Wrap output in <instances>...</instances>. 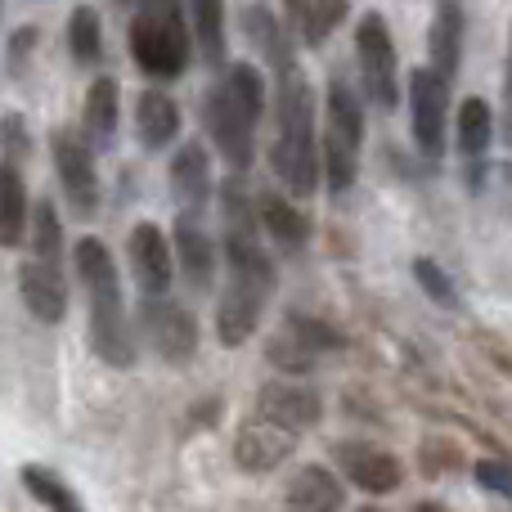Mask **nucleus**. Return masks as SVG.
<instances>
[{
  "label": "nucleus",
  "mask_w": 512,
  "mask_h": 512,
  "mask_svg": "<svg viewBox=\"0 0 512 512\" xmlns=\"http://www.w3.org/2000/svg\"><path fill=\"white\" fill-rule=\"evenodd\" d=\"M27 225H32V207H27L23 176H18L14 162H5V167H0V243L18 248Z\"/></svg>",
  "instance_id": "27"
},
{
  "label": "nucleus",
  "mask_w": 512,
  "mask_h": 512,
  "mask_svg": "<svg viewBox=\"0 0 512 512\" xmlns=\"http://www.w3.org/2000/svg\"><path fill=\"white\" fill-rule=\"evenodd\" d=\"M297 441L301 436L283 432V427L265 423L261 414H252V418H243L239 436H234V463L243 472H252V477H265V472H274L279 463H288L297 454Z\"/></svg>",
  "instance_id": "15"
},
{
  "label": "nucleus",
  "mask_w": 512,
  "mask_h": 512,
  "mask_svg": "<svg viewBox=\"0 0 512 512\" xmlns=\"http://www.w3.org/2000/svg\"><path fill=\"white\" fill-rule=\"evenodd\" d=\"M490 140H495V113L481 95H468L459 104V126H454V144H459L463 162H477L490 153Z\"/></svg>",
  "instance_id": "26"
},
{
  "label": "nucleus",
  "mask_w": 512,
  "mask_h": 512,
  "mask_svg": "<svg viewBox=\"0 0 512 512\" xmlns=\"http://www.w3.org/2000/svg\"><path fill=\"white\" fill-rule=\"evenodd\" d=\"M140 328H144V342L162 355L167 364H189L198 351V319L189 306L171 297L158 301H144L140 306Z\"/></svg>",
  "instance_id": "11"
},
{
  "label": "nucleus",
  "mask_w": 512,
  "mask_h": 512,
  "mask_svg": "<svg viewBox=\"0 0 512 512\" xmlns=\"http://www.w3.org/2000/svg\"><path fill=\"white\" fill-rule=\"evenodd\" d=\"M180 104L171 95H162V90H140V99H135V135L144 140V149L149 153H162L176 144L180 135Z\"/></svg>",
  "instance_id": "23"
},
{
  "label": "nucleus",
  "mask_w": 512,
  "mask_h": 512,
  "mask_svg": "<svg viewBox=\"0 0 512 512\" xmlns=\"http://www.w3.org/2000/svg\"><path fill=\"white\" fill-rule=\"evenodd\" d=\"M414 512H450V508H445V504H432V499H427V504H418Z\"/></svg>",
  "instance_id": "36"
},
{
  "label": "nucleus",
  "mask_w": 512,
  "mask_h": 512,
  "mask_svg": "<svg viewBox=\"0 0 512 512\" xmlns=\"http://www.w3.org/2000/svg\"><path fill=\"white\" fill-rule=\"evenodd\" d=\"M171 248H176V265L189 288L194 292L212 288L216 265H221V248H216L212 234L198 225V216H176V239H171Z\"/></svg>",
  "instance_id": "18"
},
{
  "label": "nucleus",
  "mask_w": 512,
  "mask_h": 512,
  "mask_svg": "<svg viewBox=\"0 0 512 512\" xmlns=\"http://www.w3.org/2000/svg\"><path fill=\"white\" fill-rule=\"evenodd\" d=\"M265 113V77L256 63H230L221 77L207 86L203 99V122L212 131L216 153L225 158V167L234 176L252 171L256 162V126Z\"/></svg>",
  "instance_id": "3"
},
{
  "label": "nucleus",
  "mask_w": 512,
  "mask_h": 512,
  "mask_svg": "<svg viewBox=\"0 0 512 512\" xmlns=\"http://www.w3.org/2000/svg\"><path fill=\"white\" fill-rule=\"evenodd\" d=\"M355 63H360V90L373 108L391 113L400 104V59H396V41L391 27L378 9L355 23Z\"/></svg>",
  "instance_id": "7"
},
{
  "label": "nucleus",
  "mask_w": 512,
  "mask_h": 512,
  "mask_svg": "<svg viewBox=\"0 0 512 512\" xmlns=\"http://www.w3.org/2000/svg\"><path fill=\"white\" fill-rule=\"evenodd\" d=\"M504 135L512 140V41H508V72H504Z\"/></svg>",
  "instance_id": "35"
},
{
  "label": "nucleus",
  "mask_w": 512,
  "mask_h": 512,
  "mask_svg": "<svg viewBox=\"0 0 512 512\" xmlns=\"http://www.w3.org/2000/svg\"><path fill=\"white\" fill-rule=\"evenodd\" d=\"M288 512H342L346 508V486L328 468L310 463V468L292 472L288 490H283Z\"/></svg>",
  "instance_id": "21"
},
{
  "label": "nucleus",
  "mask_w": 512,
  "mask_h": 512,
  "mask_svg": "<svg viewBox=\"0 0 512 512\" xmlns=\"http://www.w3.org/2000/svg\"><path fill=\"white\" fill-rule=\"evenodd\" d=\"M68 50L77 63H99V54H104V32H99V14L90 5H77L68 18Z\"/></svg>",
  "instance_id": "30"
},
{
  "label": "nucleus",
  "mask_w": 512,
  "mask_h": 512,
  "mask_svg": "<svg viewBox=\"0 0 512 512\" xmlns=\"http://www.w3.org/2000/svg\"><path fill=\"white\" fill-rule=\"evenodd\" d=\"M463 27H468V14L454 0H441L432 9V32H427V54H432V72H441L445 81L459 77L463 68Z\"/></svg>",
  "instance_id": "19"
},
{
  "label": "nucleus",
  "mask_w": 512,
  "mask_h": 512,
  "mask_svg": "<svg viewBox=\"0 0 512 512\" xmlns=\"http://www.w3.org/2000/svg\"><path fill=\"white\" fill-rule=\"evenodd\" d=\"M171 198H176L180 216H203L207 203H212V162H207V149L198 140L180 144L176 158H171L167 171Z\"/></svg>",
  "instance_id": "17"
},
{
  "label": "nucleus",
  "mask_w": 512,
  "mask_h": 512,
  "mask_svg": "<svg viewBox=\"0 0 512 512\" xmlns=\"http://www.w3.org/2000/svg\"><path fill=\"white\" fill-rule=\"evenodd\" d=\"M256 207H261V230L270 234L283 252H301L310 243V216L301 212L292 198H283L279 189H265V194L256 198Z\"/></svg>",
  "instance_id": "24"
},
{
  "label": "nucleus",
  "mask_w": 512,
  "mask_h": 512,
  "mask_svg": "<svg viewBox=\"0 0 512 512\" xmlns=\"http://www.w3.org/2000/svg\"><path fill=\"white\" fill-rule=\"evenodd\" d=\"M243 27H248L252 45L261 50V59L274 68V81H283V77H292V72H301V68H297V50H292L288 32L279 27V14H274L270 5H243Z\"/></svg>",
  "instance_id": "20"
},
{
  "label": "nucleus",
  "mask_w": 512,
  "mask_h": 512,
  "mask_svg": "<svg viewBox=\"0 0 512 512\" xmlns=\"http://www.w3.org/2000/svg\"><path fill=\"white\" fill-rule=\"evenodd\" d=\"M0 153H5V162L18 167V153H23V117L18 113H5V144H0Z\"/></svg>",
  "instance_id": "34"
},
{
  "label": "nucleus",
  "mask_w": 512,
  "mask_h": 512,
  "mask_svg": "<svg viewBox=\"0 0 512 512\" xmlns=\"http://www.w3.org/2000/svg\"><path fill=\"white\" fill-rule=\"evenodd\" d=\"M409 131L427 162L445 158V131H450V81L432 68L409 72Z\"/></svg>",
  "instance_id": "10"
},
{
  "label": "nucleus",
  "mask_w": 512,
  "mask_h": 512,
  "mask_svg": "<svg viewBox=\"0 0 512 512\" xmlns=\"http://www.w3.org/2000/svg\"><path fill=\"white\" fill-rule=\"evenodd\" d=\"M360 512H382V508H360Z\"/></svg>",
  "instance_id": "37"
},
{
  "label": "nucleus",
  "mask_w": 512,
  "mask_h": 512,
  "mask_svg": "<svg viewBox=\"0 0 512 512\" xmlns=\"http://www.w3.org/2000/svg\"><path fill=\"white\" fill-rule=\"evenodd\" d=\"M32 256L63 261V225H59L54 203H36V212H32Z\"/></svg>",
  "instance_id": "31"
},
{
  "label": "nucleus",
  "mask_w": 512,
  "mask_h": 512,
  "mask_svg": "<svg viewBox=\"0 0 512 512\" xmlns=\"http://www.w3.org/2000/svg\"><path fill=\"white\" fill-rule=\"evenodd\" d=\"M274 90H279V113H274L270 167L292 198H310L324 185V135L315 126V90L306 72L274 81Z\"/></svg>",
  "instance_id": "2"
},
{
  "label": "nucleus",
  "mask_w": 512,
  "mask_h": 512,
  "mask_svg": "<svg viewBox=\"0 0 512 512\" xmlns=\"http://www.w3.org/2000/svg\"><path fill=\"white\" fill-rule=\"evenodd\" d=\"M18 481H23L27 495H32L41 508H50V512H86V504L77 499V490H72L63 477H54L50 468H41V463H27V468L18 472Z\"/></svg>",
  "instance_id": "29"
},
{
  "label": "nucleus",
  "mask_w": 512,
  "mask_h": 512,
  "mask_svg": "<svg viewBox=\"0 0 512 512\" xmlns=\"http://www.w3.org/2000/svg\"><path fill=\"white\" fill-rule=\"evenodd\" d=\"M342 346H346L342 328H333L319 315H306V310H288L283 324H279V333L265 342V360L283 373H306L319 355L342 351Z\"/></svg>",
  "instance_id": "8"
},
{
  "label": "nucleus",
  "mask_w": 512,
  "mask_h": 512,
  "mask_svg": "<svg viewBox=\"0 0 512 512\" xmlns=\"http://www.w3.org/2000/svg\"><path fill=\"white\" fill-rule=\"evenodd\" d=\"M50 158H54V176H59V189L68 198L72 216H95L99 212V171H95V144L81 131H59L50 135Z\"/></svg>",
  "instance_id": "9"
},
{
  "label": "nucleus",
  "mask_w": 512,
  "mask_h": 512,
  "mask_svg": "<svg viewBox=\"0 0 512 512\" xmlns=\"http://www.w3.org/2000/svg\"><path fill=\"white\" fill-rule=\"evenodd\" d=\"M131 59L144 77L176 81L189 72L194 59V27H189L185 5H140L131 18Z\"/></svg>",
  "instance_id": "5"
},
{
  "label": "nucleus",
  "mask_w": 512,
  "mask_h": 512,
  "mask_svg": "<svg viewBox=\"0 0 512 512\" xmlns=\"http://www.w3.org/2000/svg\"><path fill=\"white\" fill-rule=\"evenodd\" d=\"M117 113H122V86L117 77H95L86 90V113H81V126H86V140L95 149H108L117 140Z\"/></svg>",
  "instance_id": "25"
},
{
  "label": "nucleus",
  "mask_w": 512,
  "mask_h": 512,
  "mask_svg": "<svg viewBox=\"0 0 512 512\" xmlns=\"http://www.w3.org/2000/svg\"><path fill=\"white\" fill-rule=\"evenodd\" d=\"M189 9V27H194V41L203 50V59L212 63L216 72H225V5L216 0H198V5H185Z\"/></svg>",
  "instance_id": "28"
},
{
  "label": "nucleus",
  "mask_w": 512,
  "mask_h": 512,
  "mask_svg": "<svg viewBox=\"0 0 512 512\" xmlns=\"http://www.w3.org/2000/svg\"><path fill=\"white\" fill-rule=\"evenodd\" d=\"M283 18H288L297 45L319 50V45L351 18V5H342V0H288V5H283Z\"/></svg>",
  "instance_id": "22"
},
{
  "label": "nucleus",
  "mask_w": 512,
  "mask_h": 512,
  "mask_svg": "<svg viewBox=\"0 0 512 512\" xmlns=\"http://www.w3.org/2000/svg\"><path fill=\"white\" fill-rule=\"evenodd\" d=\"M221 252L225 288L216 297V337L225 346H243L274 297V261L261 248V207L243 194L239 180L221 189Z\"/></svg>",
  "instance_id": "1"
},
{
  "label": "nucleus",
  "mask_w": 512,
  "mask_h": 512,
  "mask_svg": "<svg viewBox=\"0 0 512 512\" xmlns=\"http://www.w3.org/2000/svg\"><path fill=\"white\" fill-rule=\"evenodd\" d=\"M72 265L86 288V310H90V346L108 369H131L135 364V328L126 319L122 301V274H117L113 252L99 239H81L72 248Z\"/></svg>",
  "instance_id": "4"
},
{
  "label": "nucleus",
  "mask_w": 512,
  "mask_h": 512,
  "mask_svg": "<svg viewBox=\"0 0 512 512\" xmlns=\"http://www.w3.org/2000/svg\"><path fill=\"white\" fill-rule=\"evenodd\" d=\"M477 486L499 499H512V463L504 459H481L477 463Z\"/></svg>",
  "instance_id": "33"
},
{
  "label": "nucleus",
  "mask_w": 512,
  "mask_h": 512,
  "mask_svg": "<svg viewBox=\"0 0 512 512\" xmlns=\"http://www.w3.org/2000/svg\"><path fill=\"white\" fill-rule=\"evenodd\" d=\"M126 256H131V279L140 283L144 301H158L171 292V279H176V252H171V239L158 230L153 221H140L126 239Z\"/></svg>",
  "instance_id": "12"
},
{
  "label": "nucleus",
  "mask_w": 512,
  "mask_h": 512,
  "mask_svg": "<svg viewBox=\"0 0 512 512\" xmlns=\"http://www.w3.org/2000/svg\"><path fill=\"white\" fill-rule=\"evenodd\" d=\"M414 279H418V288H423L427 297L436 301V306H445V310H459V292H454L450 274H445L436 261H427V256H418V261H414Z\"/></svg>",
  "instance_id": "32"
},
{
  "label": "nucleus",
  "mask_w": 512,
  "mask_h": 512,
  "mask_svg": "<svg viewBox=\"0 0 512 512\" xmlns=\"http://www.w3.org/2000/svg\"><path fill=\"white\" fill-rule=\"evenodd\" d=\"M252 414H261L265 423L283 427V432H292V436H306L310 427L324 418V400H319V391L283 378V382H265V387L256 391Z\"/></svg>",
  "instance_id": "14"
},
{
  "label": "nucleus",
  "mask_w": 512,
  "mask_h": 512,
  "mask_svg": "<svg viewBox=\"0 0 512 512\" xmlns=\"http://www.w3.org/2000/svg\"><path fill=\"white\" fill-rule=\"evenodd\" d=\"M364 149V104L351 81L333 77L324 95V185L328 194H346L360 176Z\"/></svg>",
  "instance_id": "6"
},
{
  "label": "nucleus",
  "mask_w": 512,
  "mask_h": 512,
  "mask_svg": "<svg viewBox=\"0 0 512 512\" xmlns=\"http://www.w3.org/2000/svg\"><path fill=\"white\" fill-rule=\"evenodd\" d=\"M333 459L342 463L346 481H351L355 490H364V495H391V490H400V481H405V463L373 441H337Z\"/></svg>",
  "instance_id": "13"
},
{
  "label": "nucleus",
  "mask_w": 512,
  "mask_h": 512,
  "mask_svg": "<svg viewBox=\"0 0 512 512\" xmlns=\"http://www.w3.org/2000/svg\"><path fill=\"white\" fill-rule=\"evenodd\" d=\"M18 292H23V306L41 324H59L68 315V274H63V261L27 256L23 270H18Z\"/></svg>",
  "instance_id": "16"
}]
</instances>
